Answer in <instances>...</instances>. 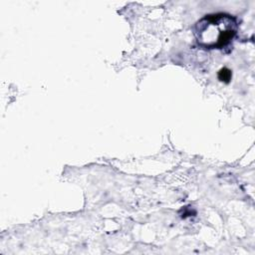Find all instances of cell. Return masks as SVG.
Wrapping results in <instances>:
<instances>
[{"mask_svg": "<svg viewBox=\"0 0 255 255\" xmlns=\"http://www.w3.org/2000/svg\"><path fill=\"white\" fill-rule=\"evenodd\" d=\"M231 77V73L229 70L227 69H222L220 72H219V79L221 81H225V82H228L229 79Z\"/></svg>", "mask_w": 255, "mask_h": 255, "instance_id": "obj_2", "label": "cell"}, {"mask_svg": "<svg viewBox=\"0 0 255 255\" xmlns=\"http://www.w3.org/2000/svg\"><path fill=\"white\" fill-rule=\"evenodd\" d=\"M237 22L228 14L206 15L195 25V37L202 47L219 49L226 46L235 36Z\"/></svg>", "mask_w": 255, "mask_h": 255, "instance_id": "obj_1", "label": "cell"}]
</instances>
